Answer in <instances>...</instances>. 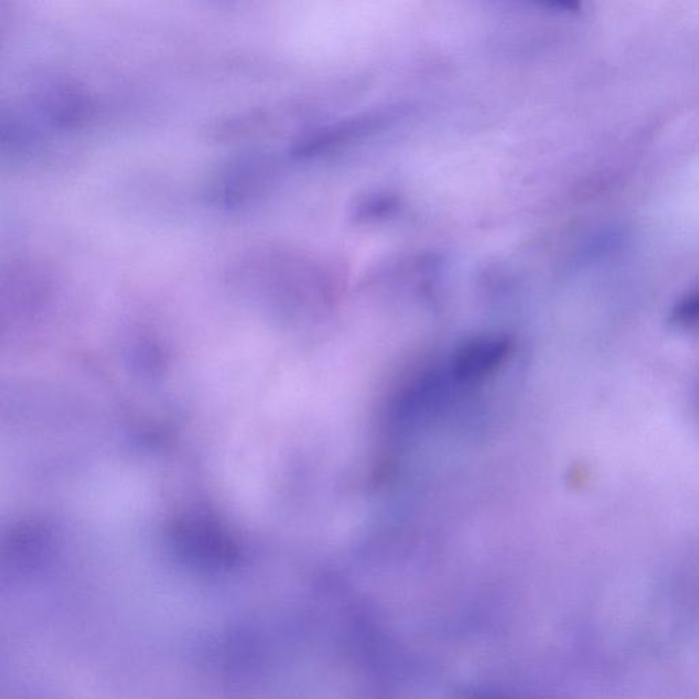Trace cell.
<instances>
[{"label":"cell","instance_id":"cell-1","mask_svg":"<svg viewBox=\"0 0 699 699\" xmlns=\"http://www.w3.org/2000/svg\"><path fill=\"white\" fill-rule=\"evenodd\" d=\"M275 179V168L265 158L238 160L218 175L209 188V201L224 209H237L257 200Z\"/></svg>","mask_w":699,"mask_h":699}]
</instances>
